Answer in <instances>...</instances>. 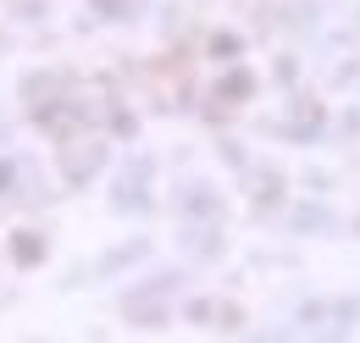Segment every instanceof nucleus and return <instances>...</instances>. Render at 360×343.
<instances>
[{"instance_id": "6e6552de", "label": "nucleus", "mask_w": 360, "mask_h": 343, "mask_svg": "<svg viewBox=\"0 0 360 343\" xmlns=\"http://www.w3.org/2000/svg\"><path fill=\"white\" fill-rule=\"evenodd\" d=\"M183 250L194 260H222L227 238H222V227H188V233H183Z\"/></svg>"}, {"instance_id": "f03ea898", "label": "nucleus", "mask_w": 360, "mask_h": 343, "mask_svg": "<svg viewBox=\"0 0 360 343\" xmlns=\"http://www.w3.org/2000/svg\"><path fill=\"white\" fill-rule=\"evenodd\" d=\"M100 167H105V144H100V138H78V144L67 138V150H61V177H67L72 188L94 183Z\"/></svg>"}, {"instance_id": "39448f33", "label": "nucleus", "mask_w": 360, "mask_h": 343, "mask_svg": "<svg viewBox=\"0 0 360 343\" xmlns=\"http://www.w3.org/2000/svg\"><path fill=\"white\" fill-rule=\"evenodd\" d=\"M6 260L22 266V271H34V266H45V260H50V238L39 233V227H17V233L6 238Z\"/></svg>"}, {"instance_id": "f257e3e1", "label": "nucleus", "mask_w": 360, "mask_h": 343, "mask_svg": "<svg viewBox=\"0 0 360 343\" xmlns=\"http://www.w3.org/2000/svg\"><path fill=\"white\" fill-rule=\"evenodd\" d=\"M327 128H333V117H327V105L321 100H288V111H283V122H277V133L283 138H294V144H316V138H327Z\"/></svg>"}, {"instance_id": "20e7f679", "label": "nucleus", "mask_w": 360, "mask_h": 343, "mask_svg": "<svg viewBox=\"0 0 360 343\" xmlns=\"http://www.w3.org/2000/svg\"><path fill=\"white\" fill-rule=\"evenodd\" d=\"M111 205H117V211H150V167H144V161H134V167L111 183Z\"/></svg>"}, {"instance_id": "423d86ee", "label": "nucleus", "mask_w": 360, "mask_h": 343, "mask_svg": "<svg viewBox=\"0 0 360 343\" xmlns=\"http://www.w3.org/2000/svg\"><path fill=\"white\" fill-rule=\"evenodd\" d=\"M183 316H188V321H200V327H238V321H244V310H238V304H227V299H188L183 304Z\"/></svg>"}, {"instance_id": "7ed1b4c3", "label": "nucleus", "mask_w": 360, "mask_h": 343, "mask_svg": "<svg viewBox=\"0 0 360 343\" xmlns=\"http://www.w3.org/2000/svg\"><path fill=\"white\" fill-rule=\"evenodd\" d=\"M244 188H250V205L261 216H271V211H283L288 205V177L277 167H255V172H244Z\"/></svg>"}, {"instance_id": "1a4fd4ad", "label": "nucleus", "mask_w": 360, "mask_h": 343, "mask_svg": "<svg viewBox=\"0 0 360 343\" xmlns=\"http://www.w3.org/2000/svg\"><path fill=\"white\" fill-rule=\"evenodd\" d=\"M327 221H333V216L321 211V205H288V227H294V233H321Z\"/></svg>"}, {"instance_id": "9d476101", "label": "nucleus", "mask_w": 360, "mask_h": 343, "mask_svg": "<svg viewBox=\"0 0 360 343\" xmlns=\"http://www.w3.org/2000/svg\"><path fill=\"white\" fill-rule=\"evenodd\" d=\"M6 194H17V161L11 155H0V200Z\"/></svg>"}, {"instance_id": "0eeeda50", "label": "nucleus", "mask_w": 360, "mask_h": 343, "mask_svg": "<svg viewBox=\"0 0 360 343\" xmlns=\"http://www.w3.org/2000/svg\"><path fill=\"white\" fill-rule=\"evenodd\" d=\"M250 94H255V78H250L244 67L222 72V78H217V89H211V100H217L222 111H238V105H250Z\"/></svg>"}]
</instances>
